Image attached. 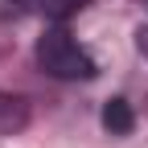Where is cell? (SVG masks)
I'll return each mask as SVG.
<instances>
[{
  "mask_svg": "<svg viewBox=\"0 0 148 148\" xmlns=\"http://www.w3.org/2000/svg\"><path fill=\"white\" fill-rule=\"evenodd\" d=\"M25 8H29V0H0V21H4V25H8V21H16Z\"/></svg>",
  "mask_w": 148,
  "mask_h": 148,
  "instance_id": "5b68a950",
  "label": "cell"
},
{
  "mask_svg": "<svg viewBox=\"0 0 148 148\" xmlns=\"http://www.w3.org/2000/svg\"><path fill=\"white\" fill-rule=\"evenodd\" d=\"M103 127L111 136H127L136 127V115H132V103L127 99H111V103H103Z\"/></svg>",
  "mask_w": 148,
  "mask_h": 148,
  "instance_id": "3957f363",
  "label": "cell"
},
{
  "mask_svg": "<svg viewBox=\"0 0 148 148\" xmlns=\"http://www.w3.org/2000/svg\"><path fill=\"white\" fill-rule=\"evenodd\" d=\"M25 123H29V103L21 95L0 90V136H16Z\"/></svg>",
  "mask_w": 148,
  "mask_h": 148,
  "instance_id": "7a4b0ae2",
  "label": "cell"
},
{
  "mask_svg": "<svg viewBox=\"0 0 148 148\" xmlns=\"http://www.w3.org/2000/svg\"><path fill=\"white\" fill-rule=\"evenodd\" d=\"M33 58H37V66H41L49 78H62V82H78V78H95L99 74L95 58H90L62 25H53V29H45L37 37Z\"/></svg>",
  "mask_w": 148,
  "mask_h": 148,
  "instance_id": "6da1fadb",
  "label": "cell"
},
{
  "mask_svg": "<svg viewBox=\"0 0 148 148\" xmlns=\"http://www.w3.org/2000/svg\"><path fill=\"white\" fill-rule=\"evenodd\" d=\"M37 8H41L45 21L62 25V21H70L74 12H82V8H86V0H37Z\"/></svg>",
  "mask_w": 148,
  "mask_h": 148,
  "instance_id": "277c9868",
  "label": "cell"
},
{
  "mask_svg": "<svg viewBox=\"0 0 148 148\" xmlns=\"http://www.w3.org/2000/svg\"><path fill=\"white\" fill-rule=\"evenodd\" d=\"M144 4H148V0H144Z\"/></svg>",
  "mask_w": 148,
  "mask_h": 148,
  "instance_id": "8992f818",
  "label": "cell"
}]
</instances>
